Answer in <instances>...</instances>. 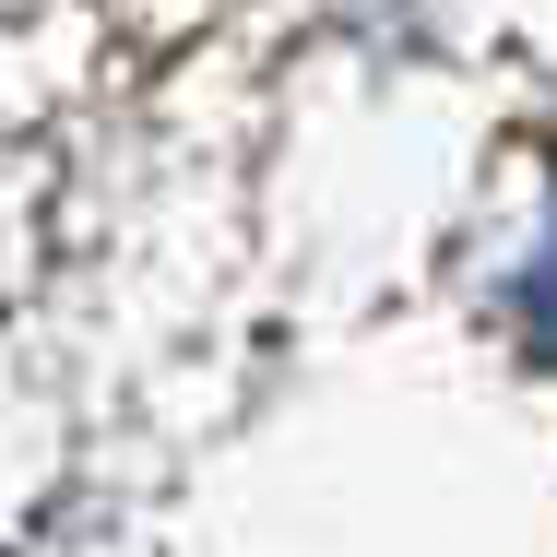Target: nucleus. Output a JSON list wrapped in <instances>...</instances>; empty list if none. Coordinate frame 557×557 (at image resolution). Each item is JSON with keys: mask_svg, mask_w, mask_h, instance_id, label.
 <instances>
[{"mask_svg": "<svg viewBox=\"0 0 557 557\" xmlns=\"http://www.w3.org/2000/svg\"><path fill=\"white\" fill-rule=\"evenodd\" d=\"M534 344H546V356H557V249H546V261H534Z\"/></svg>", "mask_w": 557, "mask_h": 557, "instance_id": "1", "label": "nucleus"}]
</instances>
